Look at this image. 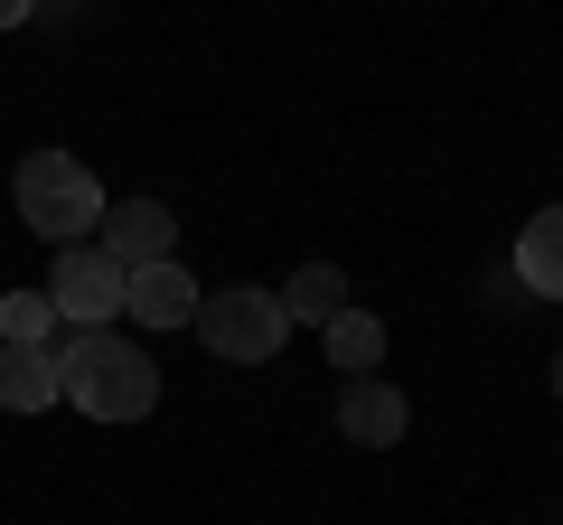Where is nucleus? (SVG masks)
I'll use <instances>...</instances> for the list:
<instances>
[{
	"label": "nucleus",
	"mask_w": 563,
	"mask_h": 525,
	"mask_svg": "<svg viewBox=\"0 0 563 525\" xmlns=\"http://www.w3.org/2000/svg\"><path fill=\"white\" fill-rule=\"evenodd\" d=\"M282 310H291V328H329V320H339V310H347V272H339V262H301V272H291V282H282Z\"/></svg>",
	"instance_id": "10"
},
{
	"label": "nucleus",
	"mask_w": 563,
	"mask_h": 525,
	"mask_svg": "<svg viewBox=\"0 0 563 525\" xmlns=\"http://www.w3.org/2000/svg\"><path fill=\"white\" fill-rule=\"evenodd\" d=\"M57 376H66V404L85 423H151L161 413V366H151V347L113 338V328L57 338Z\"/></svg>",
	"instance_id": "1"
},
{
	"label": "nucleus",
	"mask_w": 563,
	"mask_h": 525,
	"mask_svg": "<svg viewBox=\"0 0 563 525\" xmlns=\"http://www.w3.org/2000/svg\"><path fill=\"white\" fill-rule=\"evenodd\" d=\"M169 244H179V216L161 198H103L95 254H113L122 272H141V262H169Z\"/></svg>",
	"instance_id": "5"
},
{
	"label": "nucleus",
	"mask_w": 563,
	"mask_h": 525,
	"mask_svg": "<svg viewBox=\"0 0 563 525\" xmlns=\"http://www.w3.org/2000/svg\"><path fill=\"white\" fill-rule=\"evenodd\" d=\"M122 320H141V328H188L198 320V282L179 272V254L122 272Z\"/></svg>",
	"instance_id": "7"
},
{
	"label": "nucleus",
	"mask_w": 563,
	"mask_h": 525,
	"mask_svg": "<svg viewBox=\"0 0 563 525\" xmlns=\"http://www.w3.org/2000/svg\"><path fill=\"white\" fill-rule=\"evenodd\" d=\"M0 347H57V301L47 291H10L0 301Z\"/></svg>",
	"instance_id": "12"
},
{
	"label": "nucleus",
	"mask_w": 563,
	"mask_h": 525,
	"mask_svg": "<svg viewBox=\"0 0 563 525\" xmlns=\"http://www.w3.org/2000/svg\"><path fill=\"white\" fill-rule=\"evenodd\" d=\"M10 198H20V225L38 244H57V254L66 244H95V225H103V188H95V169L76 150H29Z\"/></svg>",
	"instance_id": "2"
},
{
	"label": "nucleus",
	"mask_w": 563,
	"mask_h": 525,
	"mask_svg": "<svg viewBox=\"0 0 563 525\" xmlns=\"http://www.w3.org/2000/svg\"><path fill=\"white\" fill-rule=\"evenodd\" d=\"M536 301H563V206H536L517 225V262H507Z\"/></svg>",
	"instance_id": "8"
},
{
	"label": "nucleus",
	"mask_w": 563,
	"mask_h": 525,
	"mask_svg": "<svg viewBox=\"0 0 563 525\" xmlns=\"http://www.w3.org/2000/svg\"><path fill=\"white\" fill-rule=\"evenodd\" d=\"M47 301H57V320H76V328H113L122 320V262L95 254V244H66V254L47 262Z\"/></svg>",
	"instance_id": "4"
},
{
	"label": "nucleus",
	"mask_w": 563,
	"mask_h": 525,
	"mask_svg": "<svg viewBox=\"0 0 563 525\" xmlns=\"http://www.w3.org/2000/svg\"><path fill=\"white\" fill-rule=\"evenodd\" d=\"M554 394H563V347H554Z\"/></svg>",
	"instance_id": "14"
},
{
	"label": "nucleus",
	"mask_w": 563,
	"mask_h": 525,
	"mask_svg": "<svg viewBox=\"0 0 563 525\" xmlns=\"http://www.w3.org/2000/svg\"><path fill=\"white\" fill-rule=\"evenodd\" d=\"M47 404H66L57 347H0V413H47Z\"/></svg>",
	"instance_id": "9"
},
{
	"label": "nucleus",
	"mask_w": 563,
	"mask_h": 525,
	"mask_svg": "<svg viewBox=\"0 0 563 525\" xmlns=\"http://www.w3.org/2000/svg\"><path fill=\"white\" fill-rule=\"evenodd\" d=\"M339 432H347L357 450H395L404 432H413L404 384H395V376H347V384H339Z\"/></svg>",
	"instance_id": "6"
},
{
	"label": "nucleus",
	"mask_w": 563,
	"mask_h": 525,
	"mask_svg": "<svg viewBox=\"0 0 563 525\" xmlns=\"http://www.w3.org/2000/svg\"><path fill=\"white\" fill-rule=\"evenodd\" d=\"M188 328H198L207 357H225V366H273L282 338H291V310H282V291L235 282V291H198V320Z\"/></svg>",
	"instance_id": "3"
},
{
	"label": "nucleus",
	"mask_w": 563,
	"mask_h": 525,
	"mask_svg": "<svg viewBox=\"0 0 563 525\" xmlns=\"http://www.w3.org/2000/svg\"><path fill=\"white\" fill-rule=\"evenodd\" d=\"M29 10H38V0H0V29H20V20H29Z\"/></svg>",
	"instance_id": "13"
},
{
	"label": "nucleus",
	"mask_w": 563,
	"mask_h": 525,
	"mask_svg": "<svg viewBox=\"0 0 563 525\" xmlns=\"http://www.w3.org/2000/svg\"><path fill=\"white\" fill-rule=\"evenodd\" d=\"M320 347H329V366H339V376H376V366H385V320L339 310V320L320 328Z\"/></svg>",
	"instance_id": "11"
}]
</instances>
